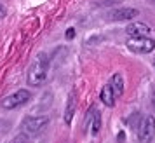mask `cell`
Segmentation results:
<instances>
[{
	"instance_id": "obj_5",
	"label": "cell",
	"mask_w": 155,
	"mask_h": 143,
	"mask_svg": "<svg viewBox=\"0 0 155 143\" xmlns=\"http://www.w3.org/2000/svg\"><path fill=\"white\" fill-rule=\"evenodd\" d=\"M30 98H31V94H30V91H26V89L16 91L14 94H11V96H7V98L2 100V108H5V110H14V108L21 107L25 103H28Z\"/></svg>"
},
{
	"instance_id": "obj_7",
	"label": "cell",
	"mask_w": 155,
	"mask_h": 143,
	"mask_svg": "<svg viewBox=\"0 0 155 143\" xmlns=\"http://www.w3.org/2000/svg\"><path fill=\"white\" fill-rule=\"evenodd\" d=\"M127 35L129 37H148V33H150V26H147L145 23H138L134 21L131 23V25H127Z\"/></svg>"
},
{
	"instance_id": "obj_8",
	"label": "cell",
	"mask_w": 155,
	"mask_h": 143,
	"mask_svg": "<svg viewBox=\"0 0 155 143\" xmlns=\"http://www.w3.org/2000/svg\"><path fill=\"white\" fill-rule=\"evenodd\" d=\"M75 108H77V98H75V93H70L68 101H66V110H64V122H66V124H71Z\"/></svg>"
},
{
	"instance_id": "obj_2",
	"label": "cell",
	"mask_w": 155,
	"mask_h": 143,
	"mask_svg": "<svg viewBox=\"0 0 155 143\" xmlns=\"http://www.w3.org/2000/svg\"><path fill=\"white\" fill-rule=\"evenodd\" d=\"M127 47L129 51L138 52V54H148L155 49V40L150 37H129Z\"/></svg>"
},
{
	"instance_id": "obj_10",
	"label": "cell",
	"mask_w": 155,
	"mask_h": 143,
	"mask_svg": "<svg viewBox=\"0 0 155 143\" xmlns=\"http://www.w3.org/2000/svg\"><path fill=\"white\" fill-rule=\"evenodd\" d=\"M101 101L105 103L106 107H113L115 105V94H113V89L112 86H105L101 89V94H99Z\"/></svg>"
},
{
	"instance_id": "obj_3",
	"label": "cell",
	"mask_w": 155,
	"mask_h": 143,
	"mask_svg": "<svg viewBox=\"0 0 155 143\" xmlns=\"http://www.w3.org/2000/svg\"><path fill=\"white\" fill-rule=\"evenodd\" d=\"M47 124H49V117H26L25 121H23V133H26V135H40L44 129L47 128Z\"/></svg>"
},
{
	"instance_id": "obj_9",
	"label": "cell",
	"mask_w": 155,
	"mask_h": 143,
	"mask_svg": "<svg viewBox=\"0 0 155 143\" xmlns=\"http://www.w3.org/2000/svg\"><path fill=\"white\" fill-rule=\"evenodd\" d=\"M110 86H112L113 94H115V96H120V94L124 93V79H122V75H120V73H113V75H112Z\"/></svg>"
},
{
	"instance_id": "obj_4",
	"label": "cell",
	"mask_w": 155,
	"mask_h": 143,
	"mask_svg": "<svg viewBox=\"0 0 155 143\" xmlns=\"http://www.w3.org/2000/svg\"><path fill=\"white\" fill-rule=\"evenodd\" d=\"M155 136V119L152 115L143 117L138 126V138L141 143H150Z\"/></svg>"
},
{
	"instance_id": "obj_13",
	"label": "cell",
	"mask_w": 155,
	"mask_h": 143,
	"mask_svg": "<svg viewBox=\"0 0 155 143\" xmlns=\"http://www.w3.org/2000/svg\"><path fill=\"white\" fill-rule=\"evenodd\" d=\"M73 37H75V30H73V28H68V30H66V38H68V40H71Z\"/></svg>"
},
{
	"instance_id": "obj_12",
	"label": "cell",
	"mask_w": 155,
	"mask_h": 143,
	"mask_svg": "<svg viewBox=\"0 0 155 143\" xmlns=\"http://www.w3.org/2000/svg\"><path fill=\"white\" fill-rule=\"evenodd\" d=\"M11 143H31V141H30V138H28L26 133H21V135H18L16 138H12Z\"/></svg>"
},
{
	"instance_id": "obj_6",
	"label": "cell",
	"mask_w": 155,
	"mask_h": 143,
	"mask_svg": "<svg viewBox=\"0 0 155 143\" xmlns=\"http://www.w3.org/2000/svg\"><path fill=\"white\" fill-rule=\"evenodd\" d=\"M140 14L138 9H133V7H120V9H115L110 12V18L113 21H129V19H134L136 16Z\"/></svg>"
},
{
	"instance_id": "obj_1",
	"label": "cell",
	"mask_w": 155,
	"mask_h": 143,
	"mask_svg": "<svg viewBox=\"0 0 155 143\" xmlns=\"http://www.w3.org/2000/svg\"><path fill=\"white\" fill-rule=\"evenodd\" d=\"M47 77H49V61H47V56L40 52L28 70V84L33 87L42 86Z\"/></svg>"
},
{
	"instance_id": "obj_11",
	"label": "cell",
	"mask_w": 155,
	"mask_h": 143,
	"mask_svg": "<svg viewBox=\"0 0 155 143\" xmlns=\"http://www.w3.org/2000/svg\"><path fill=\"white\" fill-rule=\"evenodd\" d=\"M99 129H101V114H99L98 110H94V117H92V126H91L92 135H98Z\"/></svg>"
},
{
	"instance_id": "obj_14",
	"label": "cell",
	"mask_w": 155,
	"mask_h": 143,
	"mask_svg": "<svg viewBox=\"0 0 155 143\" xmlns=\"http://www.w3.org/2000/svg\"><path fill=\"white\" fill-rule=\"evenodd\" d=\"M5 16V9H4V5L0 4V18H4Z\"/></svg>"
}]
</instances>
